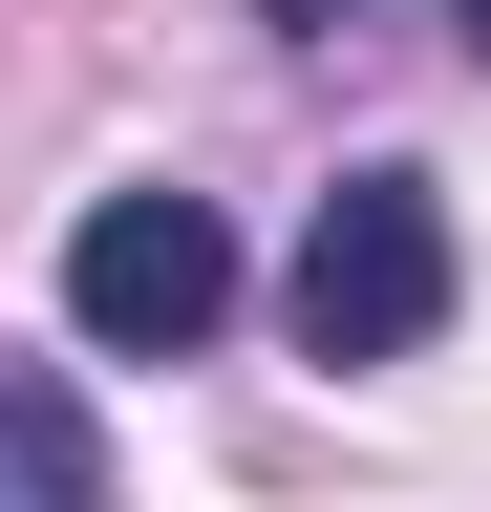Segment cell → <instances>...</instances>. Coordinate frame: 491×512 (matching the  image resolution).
Wrapping results in <instances>:
<instances>
[{
    "label": "cell",
    "instance_id": "obj_2",
    "mask_svg": "<svg viewBox=\"0 0 491 512\" xmlns=\"http://www.w3.org/2000/svg\"><path fill=\"white\" fill-rule=\"evenodd\" d=\"M214 320H235V214H214V192H86V214H65V342L86 363H193L214 342Z\"/></svg>",
    "mask_w": 491,
    "mask_h": 512
},
{
    "label": "cell",
    "instance_id": "obj_4",
    "mask_svg": "<svg viewBox=\"0 0 491 512\" xmlns=\"http://www.w3.org/2000/svg\"><path fill=\"white\" fill-rule=\"evenodd\" d=\"M257 22H278V43H342V22H363V0H257Z\"/></svg>",
    "mask_w": 491,
    "mask_h": 512
},
{
    "label": "cell",
    "instance_id": "obj_3",
    "mask_svg": "<svg viewBox=\"0 0 491 512\" xmlns=\"http://www.w3.org/2000/svg\"><path fill=\"white\" fill-rule=\"evenodd\" d=\"M0 427H22V512H107V448H86L65 363H0Z\"/></svg>",
    "mask_w": 491,
    "mask_h": 512
},
{
    "label": "cell",
    "instance_id": "obj_5",
    "mask_svg": "<svg viewBox=\"0 0 491 512\" xmlns=\"http://www.w3.org/2000/svg\"><path fill=\"white\" fill-rule=\"evenodd\" d=\"M449 22H470V43H491V0H449Z\"/></svg>",
    "mask_w": 491,
    "mask_h": 512
},
{
    "label": "cell",
    "instance_id": "obj_1",
    "mask_svg": "<svg viewBox=\"0 0 491 512\" xmlns=\"http://www.w3.org/2000/svg\"><path fill=\"white\" fill-rule=\"evenodd\" d=\"M278 320H299V363H427L449 342V192H427L406 150H363L321 214H299Z\"/></svg>",
    "mask_w": 491,
    "mask_h": 512
}]
</instances>
